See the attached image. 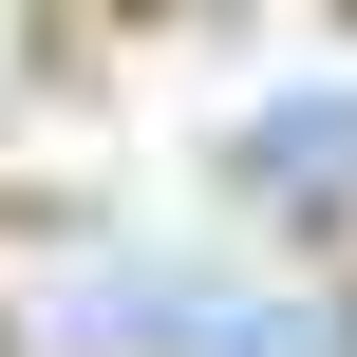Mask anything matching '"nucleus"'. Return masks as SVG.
I'll use <instances>...</instances> for the list:
<instances>
[{"label": "nucleus", "instance_id": "f257e3e1", "mask_svg": "<svg viewBox=\"0 0 357 357\" xmlns=\"http://www.w3.org/2000/svg\"><path fill=\"white\" fill-rule=\"evenodd\" d=\"M75 339H113V357H320V320L226 301V282H132V301H94Z\"/></svg>", "mask_w": 357, "mask_h": 357}, {"label": "nucleus", "instance_id": "f03ea898", "mask_svg": "<svg viewBox=\"0 0 357 357\" xmlns=\"http://www.w3.org/2000/svg\"><path fill=\"white\" fill-rule=\"evenodd\" d=\"M245 169H282V188H339V169H357V94H320V113H264V132H245Z\"/></svg>", "mask_w": 357, "mask_h": 357}]
</instances>
